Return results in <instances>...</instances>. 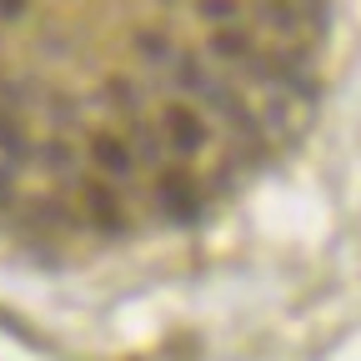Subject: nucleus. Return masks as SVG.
Masks as SVG:
<instances>
[{
	"label": "nucleus",
	"instance_id": "nucleus-1",
	"mask_svg": "<svg viewBox=\"0 0 361 361\" xmlns=\"http://www.w3.org/2000/svg\"><path fill=\"white\" fill-rule=\"evenodd\" d=\"M161 206L171 221H196L201 201H196V180L191 176H161Z\"/></svg>",
	"mask_w": 361,
	"mask_h": 361
},
{
	"label": "nucleus",
	"instance_id": "nucleus-2",
	"mask_svg": "<svg viewBox=\"0 0 361 361\" xmlns=\"http://www.w3.org/2000/svg\"><path fill=\"white\" fill-rule=\"evenodd\" d=\"M166 135H171V146L176 151H201L206 146V121L196 116V111H186V106H171L166 111Z\"/></svg>",
	"mask_w": 361,
	"mask_h": 361
},
{
	"label": "nucleus",
	"instance_id": "nucleus-3",
	"mask_svg": "<svg viewBox=\"0 0 361 361\" xmlns=\"http://www.w3.org/2000/svg\"><path fill=\"white\" fill-rule=\"evenodd\" d=\"M90 156H96V166L111 171V176H130V166H135V156L116 141V135H96V141H90Z\"/></svg>",
	"mask_w": 361,
	"mask_h": 361
},
{
	"label": "nucleus",
	"instance_id": "nucleus-4",
	"mask_svg": "<svg viewBox=\"0 0 361 361\" xmlns=\"http://www.w3.org/2000/svg\"><path fill=\"white\" fill-rule=\"evenodd\" d=\"M0 156H6L11 166H20L30 156V141H25V130H20V121L11 111H0Z\"/></svg>",
	"mask_w": 361,
	"mask_h": 361
},
{
	"label": "nucleus",
	"instance_id": "nucleus-5",
	"mask_svg": "<svg viewBox=\"0 0 361 361\" xmlns=\"http://www.w3.org/2000/svg\"><path fill=\"white\" fill-rule=\"evenodd\" d=\"M85 201H90V216H96L106 231H121V206L106 186H85Z\"/></svg>",
	"mask_w": 361,
	"mask_h": 361
},
{
	"label": "nucleus",
	"instance_id": "nucleus-6",
	"mask_svg": "<svg viewBox=\"0 0 361 361\" xmlns=\"http://www.w3.org/2000/svg\"><path fill=\"white\" fill-rule=\"evenodd\" d=\"M211 51H216V56H231V61H236V56H246V35H241V30H221Z\"/></svg>",
	"mask_w": 361,
	"mask_h": 361
},
{
	"label": "nucleus",
	"instance_id": "nucleus-7",
	"mask_svg": "<svg viewBox=\"0 0 361 361\" xmlns=\"http://www.w3.org/2000/svg\"><path fill=\"white\" fill-rule=\"evenodd\" d=\"M135 156H141V161H161V141H156V135L146 130V126H135Z\"/></svg>",
	"mask_w": 361,
	"mask_h": 361
},
{
	"label": "nucleus",
	"instance_id": "nucleus-8",
	"mask_svg": "<svg viewBox=\"0 0 361 361\" xmlns=\"http://www.w3.org/2000/svg\"><path fill=\"white\" fill-rule=\"evenodd\" d=\"M45 166H51V171H71L75 166V156H71V146H61V141H51V146H45V156H40Z\"/></svg>",
	"mask_w": 361,
	"mask_h": 361
},
{
	"label": "nucleus",
	"instance_id": "nucleus-9",
	"mask_svg": "<svg viewBox=\"0 0 361 361\" xmlns=\"http://www.w3.org/2000/svg\"><path fill=\"white\" fill-rule=\"evenodd\" d=\"M201 16H211V20H231V16H236V0H201Z\"/></svg>",
	"mask_w": 361,
	"mask_h": 361
}]
</instances>
